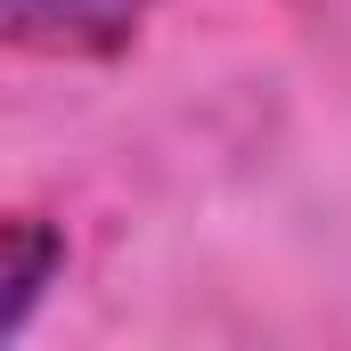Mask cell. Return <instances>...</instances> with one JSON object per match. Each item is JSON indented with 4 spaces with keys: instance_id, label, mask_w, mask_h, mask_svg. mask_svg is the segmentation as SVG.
Segmentation results:
<instances>
[{
    "instance_id": "6da1fadb",
    "label": "cell",
    "mask_w": 351,
    "mask_h": 351,
    "mask_svg": "<svg viewBox=\"0 0 351 351\" xmlns=\"http://www.w3.org/2000/svg\"><path fill=\"white\" fill-rule=\"evenodd\" d=\"M156 0H8V41L41 58H106L147 25Z\"/></svg>"
},
{
    "instance_id": "7a4b0ae2",
    "label": "cell",
    "mask_w": 351,
    "mask_h": 351,
    "mask_svg": "<svg viewBox=\"0 0 351 351\" xmlns=\"http://www.w3.org/2000/svg\"><path fill=\"white\" fill-rule=\"evenodd\" d=\"M0 343H16L25 335V319H33V302L66 278V229H49L41 213H16L8 229H0Z\"/></svg>"
}]
</instances>
